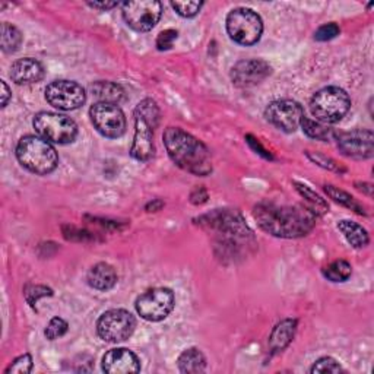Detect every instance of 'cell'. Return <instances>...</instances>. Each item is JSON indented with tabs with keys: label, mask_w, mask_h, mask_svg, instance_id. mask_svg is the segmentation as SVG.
Segmentation results:
<instances>
[{
	"label": "cell",
	"mask_w": 374,
	"mask_h": 374,
	"mask_svg": "<svg viewBox=\"0 0 374 374\" xmlns=\"http://www.w3.org/2000/svg\"><path fill=\"white\" fill-rule=\"evenodd\" d=\"M253 215L260 229L280 238H299L309 234L316 225V213L300 205L259 204Z\"/></svg>",
	"instance_id": "obj_1"
},
{
	"label": "cell",
	"mask_w": 374,
	"mask_h": 374,
	"mask_svg": "<svg viewBox=\"0 0 374 374\" xmlns=\"http://www.w3.org/2000/svg\"><path fill=\"white\" fill-rule=\"evenodd\" d=\"M166 150L172 159L187 172L205 177L212 172V163L206 146L180 127H168L164 135Z\"/></svg>",
	"instance_id": "obj_2"
},
{
	"label": "cell",
	"mask_w": 374,
	"mask_h": 374,
	"mask_svg": "<svg viewBox=\"0 0 374 374\" xmlns=\"http://www.w3.org/2000/svg\"><path fill=\"white\" fill-rule=\"evenodd\" d=\"M19 164L38 176H47L59 164V155L53 145L42 136H24L17 146Z\"/></svg>",
	"instance_id": "obj_3"
},
{
	"label": "cell",
	"mask_w": 374,
	"mask_h": 374,
	"mask_svg": "<svg viewBox=\"0 0 374 374\" xmlns=\"http://www.w3.org/2000/svg\"><path fill=\"white\" fill-rule=\"evenodd\" d=\"M351 109V98L339 87H326L317 91L312 101L310 110L317 122L335 125L346 116Z\"/></svg>",
	"instance_id": "obj_4"
},
{
	"label": "cell",
	"mask_w": 374,
	"mask_h": 374,
	"mask_svg": "<svg viewBox=\"0 0 374 374\" xmlns=\"http://www.w3.org/2000/svg\"><path fill=\"white\" fill-rule=\"evenodd\" d=\"M226 33L237 44H256L263 33L262 18L249 8H237L226 17Z\"/></svg>",
	"instance_id": "obj_5"
},
{
	"label": "cell",
	"mask_w": 374,
	"mask_h": 374,
	"mask_svg": "<svg viewBox=\"0 0 374 374\" xmlns=\"http://www.w3.org/2000/svg\"><path fill=\"white\" fill-rule=\"evenodd\" d=\"M34 129L50 143L66 145L72 143L78 136V126L73 120L64 114L57 113H38L34 117Z\"/></svg>",
	"instance_id": "obj_6"
},
{
	"label": "cell",
	"mask_w": 374,
	"mask_h": 374,
	"mask_svg": "<svg viewBox=\"0 0 374 374\" xmlns=\"http://www.w3.org/2000/svg\"><path fill=\"white\" fill-rule=\"evenodd\" d=\"M176 297L170 288H152L136 299L138 314L148 322H161L175 309Z\"/></svg>",
	"instance_id": "obj_7"
},
{
	"label": "cell",
	"mask_w": 374,
	"mask_h": 374,
	"mask_svg": "<svg viewBox=\"0 0 374 374\" xmlns=\"http://www.w3.org/2000/svg\"><path fill=\"white\" fill-rule=\"evenodd\" d=\"M136 320L132 313L123 309L105 312L97 322L98 337L105 342H123L135 332Z\"/></svg>",
	"instance_id": "obj_8"
},
{
	"label": "cell",
	"mask_w": 374,
	"mask_h": 374,
	"mask_svg": "<svg viewBox=\"0 0 374 374\" xmlns=\"http://www.w3.org/2000/svg\"><path fill=\"white\" fill-rule=\"evenodd\" d=\"M89 117L93 127L103 136L117 139L125 135L126 117L118 105L110 103H97L89 109Z\"/></svg>",
	"instance_id": "obj_9"
},
{
	"label": "cell",
	"mask_w": 374,
	"mask_h": 374,
	"mask_svg": "<svg viewBox=\"0 0 374 374\" xmlns=\"http://www.w3.org/2000/svg\"><path fill=\"white\" fill-rule=\"evenodd\" d=\"M123 19L132 30L138 33L151 31L161 19L163 5L157 0H142V2H126L122 5Z\"/></svg>",
	"instance_id": "obj_10"
},
{
	"label": "cell",
	"mask_w": 374,
	"mask_h": 374,
	"mask_svg": "<svg viewBox=\"0 0 374 374\" xmlns=\"http://www.w3.org/2000/svg\"><path fill=\"white\" fill-rule=\"evenodd\" d=\"M85 89L73 81H55L46 88V100L59 110H76L85 103Z\"/></svg>",
	"instance_id": "obj_11"
},
{
	"label": "cell",
	"mask_w": 374,
	"mask_h": 374,
	"mask_svg": "<svg viewBox=\"0 0 374 374\" xmlns=\"http://www.w3.org/2000/svg\"><path fill=\"white\" fill-rule=\"evenodd\" d=\"M199 221L200 225L208 226L211 230H215L225 238L230 240L247 238L251 234L242 215L237 212L215 211L213 213H209V215L202 217Z\"/></svg>",
	"instance_id": "obj_12"
},
{
	"label": "cell",
	"mask_w": 374,
	"mask_h": 374,
	"mask_svg": "<svg viewBox=\"0 0 374 374\" xmlns=\"http://www.w3.org/2000/svg\"><path fill=\"white\" fill-rule=\"evenodd\" d=\"M265 117L271 125L284 132H296L304 117L303 107L292 100H278L265 110Z\"/></svg>",
	"instance_id": "obj_13"
},
{
	"label": "cell",
	"mask_w": 374,
	"mask_h": 374,
	"mask_svg": "<svg viewBox=\"0 0 374 374\" xmlns=\"http://www.w3.org/2000/svg\"><path fill=\"white\" fill-rule=\"evenodd\" d=\"M338 148L345 157L354 159H368L374 154V135L367 129H355L341 133Z\"/></svg>",
	"instance_id": "obj_14"
},
{
	"label": "cell",
	"mask_w": 374,
	"mask_h": 374,
	"mask_svg": "<svg viewBox=\"0 0 374 374\" xmlns=\"http://www.w3.org/2000/svg\"><path fill=\"white\" fill-rule=\"evenodd\" d=\"M271 66L265 60H242L231 69V81L238 88H250L265 81L271 75Z\"/></svg>",
	"instance_id": "obj_15"
},
{
	"label": "cell",
	"mask_w": 374,
	"mask_h": 374,
	"mask_svg": "<svg viewBox=\"0 0 374 374\" xmlns=\"http://www.w3.org/2000/svg\"><path fill=\"white\" fill-rule=\"evenodd\" d=\"M154 126L135 112V136L130 148V155L138 161H150L154 157Z\"/></svg>",
	"instance_id": "obj_16"
},
{
	"label": "cell",
	"mask_w": 374,
	"mask_h": 374,
	"mask_svg": "<svg viewBox=\"0 0 374 374\" xmlns=\"http://www.w3.org/2000/svg\"><path fill=\"white\" fill-rule=\"evenodd\" d=\"M103 370L109 374H130L141 371V362L130 350L116 348L103 358Z\"/></svg>",
	"instance_id": "obj_17"
},
{
	"label": "cell",
	"mask_w": 374,
	"mask_h": 374,
	"mask_svg": "<svg viewBox=\"0 0 374 374\" xmlns=\"http://www.w3.org/2000/svg\"><path fill=\"white\" fill-rule=\"evenodd\" d=\"M9 76L18 85H31L39 82L44 78V68L38 60L24 57L13 62Z\"/></svg>",
	"instance_id": "obj_18"
},
{
	"label": "cell",
	"mask_w": 374,
	"mask_h": 374,
	"mask_svg": "<svg viewBox=\"0 0 374 374\" xmlns=\"http://www.w3.org/2000/svg\"><path fill=\"white\" fill-rule=\"evenodd\" d=\"M87 280L89 287L100 291H107L112 290L117 284V274L112 265L97 263L89 269Z\"/></svg>",
	"instance_id": "obj_19"
},
{
	"label": "cell",
	"mask_w": 374,
	"mask_h": 374,
	"mask_svg": "<svg viewBox=\"0 0 374 374\" xmlns=\"http://www.w3.org/2000/svg\"><path fill=\"white\" fill-rule=\"evenodd\" d=\"M338 229L344 234V237L346 238V242H348L355 249H363L370 242L367 230L363 229L362 225L354 222V221L342 220L338 222Z\"/></svg>",
	"instance_id": "obj_20"
},
{
	"label": "cell",
	"mask_w": 374,
	"mask_h": 374,
	"mask_svg": "<svg viewBox=\"0 0 374 374\" xmlns=\"http://www.w3.org/2000/svg\"><path fill=\"white\" fill-rule=\"evenodd\" d=\"M296 328H297V320H292V319L283 320V322H280L272 332V337L269 341L272 351L276 353V351H283L284 348H287L294 338Z\"/></svg>",
	"instance_id": "obj_21"
},
{
	"label": "cell",
	"mask_w": 374,
	"mask_h": 374,
	"mask_svg": "<svg viewBox=\"0 0 374 374\" xmlns=\"http://www.w3.org/2000/svg\"><path fill=\"white\" fill-rule=\"evenodd\" d=\"M91 91L96 96L100 103H110L118 105L125 100V91L123 88L109 81H98L91 85Z\"/></svg>",
	"instance_id": "obj_22"
},
{
	"label": "cell",
	"mask_w": 374,
	"mask_h": 374,
	"mask_svg": "<svg viewBox=\"0 0 374 374\" xmlns=\"http://www.w3.org/2000/svg\"><path fill=\"white\" fill-rule=\"evenodd\" d=\"M177 366L181 373H202L206 368V358L197 348H189L181 353L177 359Z\"/></svg>",
	"instance_id": "obj_23"
},
{
	"label": "cell",
	"mask_w": 374,
	"mask_h": 374,
	"mask_svg": "<svg viewBox=\"0 0 374 374\" xmlns=\"http://www.w3.org/2000/svg\"><path fill=\"white\" fill-rule=\"evenodd\" d=\"M325 192L328 193V196L330 199L335 200L337 204L345 206V208H348L351 211H354L355 213H358V215H367V212H366V208L358 202V200L355 197H353L350 193H346L341 189H338V187L335 186H325Z\"/></svg>",
	"instance_id": "obj_24"
},
{
	"label": "cell",
	"mask_w": 374,
	"mask_h": 374,
	"mask_svg": "<svg viewBox=\"0 0 374 374\" xmlns=\"http://www.w3.org/2000/svg\"><path fill=\"white\" fill-rule=\"evenodd\" d=\"M303 132L305 133L309 138L317 139V141H329L333 136H335V132L328 127V125L320 123L317 120H312L309 117H303L301 118V125Z\"/></svg>",
	"instance_id": "obj_25"
},
{
	"label": "cell",
	"mask_w": 374,
	"mask_h": 374,
	"mask_svg": "<svg viewBox=\"0 0 374 374\" xmlns=\"http://www.w3.org/2000/svg\"><path fill=\"white\" fill-rule=\"evenodd\" d=\"M296 189L297 192L305 199V202L309 204V209H312L316 215H322V213L328 212V204L325 202V199L320 197L316 192H313L309 186H305L303 183L296 181Z\"/></svg>",
	"instance_id": "obj_26"
},
{
	"label": "cell",
	"mask_w": 374,
	"mask_h": 374,
	"mask_svg": "<svg viewBox=\"0 0 374 374\" xmlns=\"http://www.w3.org/2000/svg\"><path fill=\"white\" fill-rule=\"evenodd\" d=\"M353 274L351 265L346 260H335L323 269V276L330 283H345Z\"/></svg>",
	"instance_id": "obj_27"
},
{
	"label": "cell",
	"mask_w": 374,
	"mask_h": 374,
	"mask_svg": "<svg viewBox=\"0 0 374 374\" xmlns=\"http://www.w3.org/2000/svg\"><path fill=\"white\" fill-rule=\"evenodd\" d=\"M22 44L21 31L8 22L2 24V50L5 53H15Z\"/></svg>",
	"instance_id": "obj_28"
},
{
	"label": "cell",
	"mask_w": 374,
	"mask_h": 374,
	"mask_svg": "<svg viewBox=\"0 0 374 374\" xmlns=\"http://www.w3.org/2000/svg\"><path fill=\"white\" fill-rule=\"evenodd\" d=\"M136 113H139L146 122H150L154 129L158 126V122H159V109H158V105L155 101L152 100H143L138 104L136 107Z\"/></svg>",
	"instance_id": "obj_29"
},
{
	"label": "cell",
	"mask_w": 374,
	"mask_h": 374,
	"mask_svg": "<svg viewBox=\"0 0 374 374\" xmlns=\"http://www.w3.org/2000/svg\"><path fill=\"white\" fill-rule=\"evenodd\" d=\"M69 329V325L66 320H63L62 317H55L50 320V323L47 325L46 330H44V335L48 341H55L57 338H62L66 332H68Z\"/></svg>",
	"instance_id": "obj_30"
},
{
	"label": "cell",
	"mask_w": 374,
	"mask_h": 374,
	"mask_svg": "<svg viewBox=\"0 0 374 374\" xmlns=\"http://www.w3.org/2000/svg\"><path fill=\"white\" fill-rule=\"evenodd\" d=\"M33 370V357L30 354H24L18 357L6 370V374H28Z\"/></svg>",
	"instance_id": "obj_31"
},
{
	"label": "cell",
	"mask_w": 374,
	"mask_h": 374,
	"mask_svg": "<svg viewBox=\"0 0 374 374\" xmlns=\"http://www.w3.org/2000/svg\"><path fill=\"white\" fill-rule=\"evenodd\" d=\"M342 367L341 364L337 362V359H333L332 357H323L317 359V362L313 364V367L310 368V373H341Z\"/></svg>",
	"instance_id": "obj_32"
},
{
	"label": "cell",
	"mask_w": 374,
	"mask_h": 374,
	"mask_svg": "<svg viewBox=\"0 0 374 374\" xmlns=\"http://www.w3.org/2000/svg\"><path fill=\"white\" fill-rule=\"evenodd\" d=\"M172 9H175L180 17L183 18H193L196 17L199 10L202 9V2H171Z\"/></svg>",
	"instance_id": "obj_33"
},
{
	"label": "cell",
	"mask_w": 374,
	"mask_h": 374,
	"mask_svg": "<svg viewBox=\"0 0 374 374\" xmlns=\"http://www.w3.org/2000/svg\"><path fill=\"white\" fill-rule=\"evenodd\" d=\"M25 300L28 301L31 307L35 305V303L43 297H51L53 291L44 285H30L25 288Z\"/></svg>",
	"instance_id": "obj_34"
},
{
	"label": "cell",
	"mask_w": 374,
	"mask_h": 374,
	"mask_svg": "<svg viewBox=\"0 0 374 374\" xmlns=\"http://www.w3.org/2000/svg\"><path fill=\"white\" fill-rule=\"evenodd\" d=\"M339 33H341L339 26L335 22H329L320 26V28L314 33V39H317V42H329V39L338 37Z\"/></svg>",
	"instance_id": "obj_35"
},
{
	"label": "cell",
	"mask_w": 374,
	"mask_h": 374,
	"mask_svg": "<svg viewBox=\"0 0 374 374\" xmlns=\"http://www.w3.org/2000/svg\"><path fill=\"white\" fill-rule=\"evenodd\" d=\"M179 37V33L176 30H166L163 33H159L158 38H157V48L159 51H166L170 50L175 44V42Z\"/></svg>",
	"instance_id": "obj_36"
},
{
	"label": "cell",
	"mask_w": 374,
	"mask_h": 374,
	"mask_svg": "<svg viewBox=\"0 0 374 374\" xmlns=\"http://www.w3.org/2000/svg\"><path fill=\"white\" fill-rule=\"evenodd\" d=\"M309 158H310V159H313V161H314L316 164L322 166V167H325V168H329V170H335V171H341V168L338 167V164H337L335 161H333V159H330V158H326V157H323V155H319V154H316V155L309 154Z\"/></svg>",
	"instance_id": "obj_37"
},
{
	"label": "cell",
	"mask_w": 374,
	"mask_h": 374,
	"mask_svg": "<svg viewBox=\"0 0 374 374\" xmlns=\"http://www.w3.org/2000/svg\"><path fill=\"white\" fill-rule=\"evenodd\" d=\"M206 199H208V193H206V190L204 189L202 186L196 187V189L190 195V200H192V204H195V205L205 204Z\"/></svg>",
	"instance_id": "obj_38"
},
{
	"label": "cell",
	"mask_w": 374,
	"mask_h": 374,
	"mask_svg": "<svg viewBox=\"0 0 374 374\" xmlns=\"http://www.w3.org/2000/svg\"><path fill=\"white\" fill-rule=\"evenodd\" d=\"M88 6H91L92 9H100V10H110L116 6H118L117 2H89Z\"/></svg>",
	"instance_id": "obj_39"
},
{
	"label": "cell",
	"mask_w": 374,
	"mask_h": 374,
	"mask_svg": "<svg viewBox=\"0 0 374 374\" xmlns=\"http://www.w3.org/2000/svg\"><path fill=\"white\" fill-rule=\"evenodd\" d=\"M0 85H2V107H6L10 97H12V93H10V89H9V87L6 85L5 81L0 82Z\"/></svg>",
	"instance_id": "obj_40"
},
{
	"label": "cell",
	"mask_w": 374,
	"mask_h": 374,
	"mask_svg": "<svg viewBox=\"0 0 374 374\" xmlns=\"http://www.w3.org/2000/svg\"><path fill=\"white\" fill-rule=\"evenodd\" d=\"M247 139H249V143L251 145V146H256V150H259V154L260 155H263L265 158H271V154H268V151H266L265 148H263V146L259 143V141H256V139H253L251 136H247Z\"/></svg>",
	"instance_id": "obj_41"
},
{
	"label": "cell",
	"mask_w": 374,
	"mask_h": 374,
	"mask_svg": "<svg viewBox=\"0 0 374 374\" xmlns=\"http://www.w3.org/2000/svg\"><path fill=\"white\" fill-rule=\"evenodd\" d=\"M164 206V204L161 202V200H158V199H155L154 200V202H151L148 206H146V211H148V212H157V211H159V209H161Z\"/></svg>",
	"instance_id": "obj_42"
}]
</instances>
